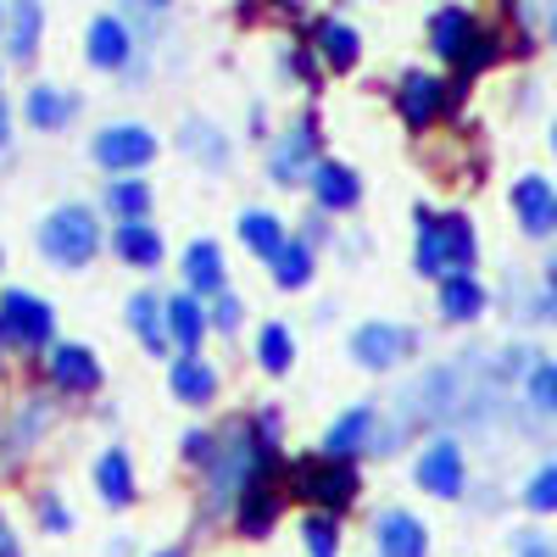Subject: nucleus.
<instances>
[{"label": "nucleus", "mask_w": 557, "mask_h": 557, "mask_svg": "<svg viewBox=\"0 0 557 557\" xmlns=\"http://www.w3.org/2000/svg\"><path fill=\"white\" fill-rule=\"evenodd\" d=\"M474 268V228L469 218H430L418 212V273L430 278H462Z\"/></svg>", "instance_id": "nucleus-1"}, {"label": "nucleus", "mask_w": 557, "mask_h": 557, "mask_svg": "<svg viewBox=\"0 0 557 557\" xmlns=\"http://www.w3.org/2000/svg\"><path fill=\"white\" fill-rule=\"evenodd\" d=\"M262 462H268V446H262V435L251 430V424H235V430H223V451L212 457V496H207V507L218 513V507L228 502V496H240L257 474H262Z\"/></svg>", "instance_id": "nucleus-2"}, {"label": "nucleus", "mask_w": 557, "mask_h": 557, "mask_svg": "<svg viewBox=\"0 0 557 557\" xmlns=\"http://www.w3.org/2000/svg\"><path fill=\"white\" fill-rule=\"evenodd\" d=\"M39 251L62 262V268H84L89 257L101 251V223L89 207H62L39 223Z\"/></svg>", "instance_id": "nucleus-3"}, {"label": "nucleus", "mask_w": 557, "mask_h": 557, "mask_svg": "<svg viewBox=\"0 0 557 557\" xmlns=\"http://www.w3.org/2000/svg\"><path fill=\"white\" fill-rule=\"evenodd\" d=\"M51 330H57V312L45 307L39 296L28 290H7L0 296V341L7 346H51Z\"/></svg>", "instance_id": "nucleus-4"}, {"label": "nucleus", "mask_w": 557, "mask_h": 557, "mask_svg": "<svg viewBox=\"0 0 557 557\" xmlns=\"http://www.w3.org/2000/svg\"><path fill=\"white\" fill-rule=\"evenodd\" d=\"M290 491L307 496V502H323L335 513V507H346L357 496V474L351 462H318V457H301L290 469Z\"/></svg>", "instance_id": "nucleus-5"}, {"label": "nucleus", "mask_w": 557, "mask_h": 557, "mask_svg": "<svg viewBox=\"0 0 557 557\" xmlns=\"http://www.w3.org/2000/svg\"><path fill=\"white\" fill-rule=\"evenodd\" d=\"M157 157V134L139 123H112L107 134H96V162L123 173V168H146Z\"/></svg>", "instance_id": "nucleus-6"}, {"label": "nucleus", "mask_w": 557, "mask_h": 557, "mask_svg": "<svg viewBox=\"0 0 557 557\" xmlns=\"http://www.w3.org/2000/svg\"><path fill=\"white\" fill-rule=\"evenodd\" d=\"M312 157H318V117L307 112V117L273 146V157H268L273 184H296L301 173H312Z\"/></svg>", "instance_id": "nucleus-7"}, {"label": "nucleus", "mask_w": 557, "mask_h": 557, "mask_svg": "<svg viewBox=\"0 0 557 557\" xmlns=\"http://www.w3.org/2000/svg\"><path fill=\"white\" fill-rule=\"evenodd\" d=\"M412 351V330H396V323H362L351 335V357L362 368H391Z\"/></svg>", "instance_id": "nucleus-8"}, {"label": "nucleus", "mask_w": 557, "mask_h": 557, "mask_svg": "<svg viewBox=\"0 0 557 557\" xmlns=\"http://www.w3.org/2000/svg\"><path fill=\"white\" fill-rule=\"evenodd\" d=\"M418 485L430 496H457L462 491V446L457 441H430L424 457H418Z\"/></svg>", "instance_id": "nucleus-9"}, {"label": "nucleus", "mask_w": 557, "mask_h": 557, "mask_svg": "<svg viewBox=\"0 0 557 557\" xmlns=\"http://www.w3.org/2000/svg\"><path fill=\"white\" fill-rule=\"evenodd\" d=\"M278 507H285V491H278L268 474H257L246 491H240V507H235V524H240V535H268V524L278 519Z\"/></svg>", "instance_id": "nucleus-10"}, {"label": "nucleus", "mask_w": 557, "mask_h": 557, "mask_svg": "<svg viewBox=\"0 0 557 557\" xmlns=\"http://www.w3.org/2000/svg\"><path fill=\"white\" fill-rule=\"evenodd\" d=\"M396 107H401V117H407L412 128H430V123H435V112L446 107V84H441V78H430V73H407V78H401Z\"/></svg>", "instance_id": "nucleus-11"}, {"label": "nucleus", "mask_w": 557, "mask_h": 557, "mask_svg": "<svg viewBox=\"0 0 557 557\" xmlns=\"http://www.w3.org/2000/svg\"><path fill=\"white\" fill-rule=\"evenodd\" d=\"M312 196H318V207H330V212H346V207H357V196H362V184H357V173L346 168V162H312Z\"/></svg>", "instance_id": "nucleus-12"}, {"label": "nucleus", "mask_w": 557, "mask_h": 557, "mask_svg": "<svg viewBox=\"0 0 557 557\" xmlns=\"http://www.w3.org/2000/svg\"><path fill=\"white\" fill-rule=\"evenodd\" d=\"M368 435H374V407H351L346 418H335V430L323 435V462H351Z\"/></svg>", "instance_id": "nucleus-13"}, {"label": "nucleus", "mask_w": 557, "mask_h": 557, "mask_svg": "<svg viewBox=\"0 0 557 557\" xmlns=\"http://www.w3.org/2000/svg\"><path fill=\"white\" fill-rule=\"evenodd\" d=\"M513 207H519V223L530 228V235H546V228L557 223V190L546 178H519L513 184Z\"/></svg>", "instance_id": "nucleus-14"}, {"label": "nucleus", "mask_w": 557, "mask_h": 557, "mask_svg": "<svg viewBox=\"0 0 557 557\" xmlns=\"http://www.w3.org/2000/svg\"><path fill=\"white\" fill-rule=\"evenodd\" d=\"M51 380L62 385V391H96L101 385V362L89 357L84 346H51Z\"/></svg>", "instance_id": "nucleus-15"}, {"label": "nucleus", "mask_w": 557, "mask_h": 557, "mask_svg": "<svg viewBox=\"0 0 557 557\" xmlns=\"http://www.w3.org/2000/svg\"><path fill=\"white\" fill-rule=\"evenodd\" d=\"M380 552H385V557H424V552H430L424 524H418L412 513H401V507L380 513Z\"/></svg>", "instance_id": "nucleus-16"}, {"label": "nucleus", "mask_w": 557, "mask_h": 557, "mask_svg": "<svg viewBox=\"0 0 557 557\" xmlns=\"http://www.w3.org/2000/svg\"><path fill=\"white\" fill-rule=\"evenodd\" d=\"M162 318H168V335L178 341V351H184V357H196V346H201V335H207V312H201V301H196V296H173V301L162 307Z\"/></svg>", "instance_id": "nucleus-17"}, {"label": "nucleus", "mask_w": 557, "mask_h": 557, "mask_svg": "<svg viewBox=\"0 0 557 557\" xmlns=\"http://www.w3.org/2000/svg\"><path fill=\"white\" fill-rule=\"evenodd\" d=\"M128 51H134V45H128V28L117 17H96V23H89V62H96V67H123Z\"/></svg>", "instance_id": "nucleus-18"}, {"label": "nucleus", "mask_w": 557, "mask_h": 557, "mask_svg": "<svg viewBox=\"0 0 557 557\" xmlns=\"http://www.w3.org/2000/svg\"><path fill=\"white\" fill-rule=\"evenodd\" d=\"M469 39H474V17L462 12V7L435 12V23H430V45H435L441 57H462V51H469Z\"/></svg>", "instance_id": "nucleus-19"}, {"label": "nucleus", "mask_w": 557, "mask_h": 557, "mask_svg": "<svg viewBox=\"0 0 557 557\" xmlns=\"http://www.w3.org/2000/svg\"><path fill=\"white\" fill-rule=\"evenodd\" d=\"M39 23H45V12L34 7V0H17V7L7 12V51H12V62H28V57H34Z\"/></svg>", "instance_id": "nucleus-20"}, {"label": "nucleus", "mask_w": 557, "mask_h": 557, "mask_svg": "<svg viewBox=\"0 0 557 557\" xmlns=\"http://www.w3.org/2000/svg\"><path fill=\"white\" fill-rule=\"evenodd\" d=\"M73 112H78V101L67 96V89H57V84L28 89V123H34V128H62Z\"/></svg>", "instance_id": "nucleus-21"}, {"label": "nucleus", "mask_w": 557, "mask_h": 557, "mask_svg": "<svg viewBox=\"0 0 557 557\" xmlns=\"http://www.w3.org/2000/svg\"><path fill=\"white\" fill-rule=\"evenodd\" d=\"M168 380H173V396H184L190 407L212 401V391H218V374H212V368H207L201 357H178Z\"/></svg>", "instance_id": "nucleus-22"}, {"label": "nucleus", "mask_w": 557, "mask_h": 557, "mask_svg": "<svg viewBox=\"0 0 557 557\" xmlns=\"http://www.w3.org/2000/svg\"><path fill=\"white\" fill-rule=\"evenodd\" d=\"M96 491L112 502V507H128L134 502V474H128V457L123 451H107L96 462Z\"/></svg>", "instance_id": "nucleus-23"}, {"label": "nucleus", "mask_w": 557, "mask_h": 557, "mask_svg": "<svg viewBox=\"0 0 557 557\" xmlns=\"http://www.w3.org/2000/svg\"><path fill=\"white\" fill-rule=\"evenodd\" d=\"M117 251H123V262H134V268H157V262H162V240H157L151 223H123V228H117Z\"/></svg>", "instance_id": "nucleus-24"}, {"label": "nucleus", "mask_w": 557, "mask_h": 557, "mask_svg": "<svg viewBox=\"0 0 557 557\" xmlns=\"http://www.w3.org/2000/svg\"><path fill=\"white\" fill-rule=\"evenodd\" d=\"M184 278H190L196 290H223V257H218L212 240H196L184 251Z\"/></svg>", "instance_id": "nucleus-25"}, {"label": "nucleus", "mask_w": 557, "mask_h": 557, "mask_svg": "<svg viewBox=\"0 0 557 557\" xmlns=\"http://www.w3.org/2000/svg\"><path fill=\"white\" fill-rule=\"evenodd\" d=\"M240 240L257 251V257H278V246H285V228H278V218H268V212H246L240 218Z\"/></svg>", "instance_id": "nucleus-26"}, {"label": "nucleus", "mask_w": 557, "mask_h": 557, "mask_svg": "<svg viewBox=\"0 0 557 557\" xmlns=\"http://www.w3.org/2000/svg\"><path fill=\"white\" fill-rule=\"evenodd\" d=\"M480 307H485V290L474 285L469 273H462V278H441V312L446 318H474Z\"/></svg>", "instance_id": "nucleus-27"}, {"label": "nucleus", "mask_w": 557, "mask_h": 557, "mask_svg": "<svg viewBox=\"0 0 557 557\" xmlns=\"http://www.w3.org/2000/svg\"><path fill=\"white\" fill-rule=\"evenodd\" d=\"M273 278L285 290H301L307 278H312V251L301 240H285V246H278V257H273Z\"/></svg>", "instance_id": "nucleus-28"}, {"label": "nucleus", "mask_w": 557, "mask_h": 557, "mask_svg": "<svg viewBox=\"0 0 557 557\" xmlns=\"http://www.w3.org/2000/svg\"><path fill=\"white\" fill-rule=\"evenodd\" d=\"M318 45H323V57H330V67H351L357 62V34L335 17H323L318 23Z\"/></svg>", "instance_id": "nucleus-29"}, {"label": "nucleus", "mask_w": 557, "mask_h": 557, "mask_svg": "<svg viewBox=\"0 0 557 557\" xmlns=\"http://www.w3.org/2000/svg\"><path fill=\"white\" fill-rule=\"evenodd\" d=\"M107 207H112L123 223H139V218H146V207H151V184H139V178L112 184V190H107Z\"/></svg>", "instance_id": "nucleus-30"}, {"label": "nucleus", "mask_w": 557, "mask_h": 557, "mask_svg": "<svg viewBox=\"0 0 557 557\" xmlns=\"http://www.w3.org/2000/svg\"><path fill=\"white\" fill-rule=\"evenodd\" d=\"M290 330H285V323H262V335H257V357H262V368H268V374H285V368H290Z\"/></svg>", "instance_id": "nucleus-31"}, {"label": "nucleus", "mask_w": 557, "mask_h": 557, "mask_svg": "<svg viewBox=\"0 0 557 557\" xmlns=\"http://www.w3.org/2000/svg\"><path fill=\"white\" fill-rule=\"evenodd\" d=\"M128 323H134V335L146 341L151 351L168 346V335H162V307H157L151 296H134V301H128Z\"/></svg>", "instance_id": "nucleus-32"}, {"label": "nucleus", "mask_w": 557, "mask_h": 557, "mask_svg": "<svg viewBox=\"0 0 557 557\" xmlns=\"http://www.w3.org/2000/svg\"><path fill=\"white\" fill-rule=\"evenodd\" d=\"M301 535H307V557H335V541H341L335 513H312Z\"/></svg>", "instance_id": "nucleus-33"}, {"label": "nucleus", "mask_w": 557, "mask_h": 557, "mask_svg": "<svg viewBox=\"0 0 557 557\" xmlns=\"http://www.w3.org/2000/svg\"><path fill=\"white\" fill-rule=\"evenodd\" d=\"M39 424H45V401H34V407L17 418V430H7V446H0V457H23L28 441L39 435Z\"/></svg>", "instance_id": "nucleus-34"}, {"label": "nucleus", "mask_w": 557, "mask_h": 557, "mask_svg": "<svg viewBox=\"0 0 557 557\" xmlns=\"http://www.w3.org/2000/svg\"><path fill=\"white\" fill-rule=\"evenodd\" d=\"M524 502L535 507V513H552V507H557V462H546V469H541V474L530 480Z\"/></svg>", "instance_id": "nucleus-35"}, {"label": "nucleus", "mask_w": 557, "mask_h": 557, "mask_svg": "<svg viewBox=\"0 0 557 557\" xmlns=\"http://www.w3.org/2000/svg\"><path fill=\"white\" fill-rule=\"evenodd\" d=\"M178 139H184V146H190V151H201L207 162H223V151H228L223 139H218V128H207V123H190V128H184Z\"/></svg>", "instance_id": "nucleus-36"}, {"label": "nucleus", "mask_w": 557, "mask_h": 557, "mask_svg": "<svg viewBox=\"0 0 557 557\" xmlns=\"http://www.w3.org/2000/svg\"><path fill=\"white\" fill-rule=\"evenodd\" d=\"M530 396L546 407V412H557V368L546 362V368H535V374H530Z\"/></svg>", "instance_id": "nucleus-37"}, {"label": "nucleus", "mask_w": 557, "mask_h": 557, "mask_svg": "<svg viewBox=\"0 0 557 557\" xmlns=\"http://www.w3.org/2000/svg\"><path fill=\"white\" fill-rule=\"evenodd\" d=\"M212 323H218V330H235V323H240V301H235V296H218Z\"/></svg>", "instance_id": "nucleus-38"}, {"label": "nucleus", "mask_w": 557, "mask_h": 557, "mask_svg": "<svg viewBox=\"0 0 557 557\" xmlns=\"http://www.w3.org/2000/svg\"><path fill=\"white\" fill-rule=\"evenodd\" d=\"M184 457H190V462H212V435H184Z\"/></svg>", "instance_id": "nucleus-39"}, {"label": "nucleus", "mask_w": 557, "mask_h": 557, "mask_svg": "<svg viewBox=\"0 0 557 557\" xmlns=\"http://www.w3.org/2000/svg\"><path fill=\"white\" fill-rule=\"evenodd\" d=\"M39 519L51 524V530H67V507H62L57 496H45V502H39Z\"/></svg>", "instance_id": "nucleus-40"}, {"label": "nucleus", "mask_w": 557, "mask_h": 557, "mask_svg": "<svg viewBox=\"0 0 557 557\" xmlns=\"http://www.w3.org/2000/svg\"><path fill=\"white\" fill-rule=\"evenodd\" d=\"M519 557H552V546L541 535H519Z\"/></svg>", "instance_id": "nucleus-41"}, {"label": "nucleus", "mask_w": 557, "mask_h": 557, "mask_svg": "<svg viewBox=\"0 0 557 557\" xmlns=\"http://www.w3.org/2000/svg\"><path fill=\"white\" fill-rule=\"evenodd\" d=\"M0 557H23V552H17V535H12L7 519H0Z\"/></svg>", "instance_id": "nucleus-42"}, {"label": "nucleus", "mask_w": 557, "mask_h": 557, "mask_svg": "<svg viewBox=\"0 0 557 557\" xmlns=\"http://www.w3.org/2000/svg\"><path fill=\"white\" fill-rule=\"evenodd\" d=\"M7 128H12V117H7V107H0V139H7Z\"/></svg>", "instance_id": "nucleus-43"}, {"label": "nucleus", "mask_w": 557, "mask_h": 557, "mask_svg": "<svg viewBox=\"0 0 557 557\" xmlns=\"http://www.w3.org/2000/svg\"><path fill=\"white\" fill-rule=\"evenodd\" d=\"M162 557H184V552H178V546H173V552H162Z\"/></svg>", "instance_id": "nucleus-44"}, {"label": "nucleus", "mask_w": 557, "mask_h": 557, "mask_svg": "<svg viewBox=\"0 0 557 557\" xmlns=\"http://www.w3.org/2000/svg\"><path fill=\"white\" fill-rule=\"evenodd\" d=\"M552 34H557V12H552Z\"/></svg>", "instance_id": "nucleus-45"}, {"label": "nucleus", "mask_w": 557, "mask_h": 557, "mask_svg": "<svg viewBox=\"0 0 557 557\" xmlns=\"http://www.w3.org/2000/svg\"><path fill=\"white\" fill-rule=\"evenodd\" d=\"M0 28H7V12H0Z\"/></svg>", "instance_id": "nucleus-46"}, {"label": "nucleus", "mask_w": 557, "mask_h": 557, "mask_svg": "<svg viewBox=\"0 0 557 557\" xmlns=\"http://www.w3.org/2000/svg\"><path fill=\"white\" fill-rule=\"evenodd\" d=\"M552 146H557V134H552Z\"/></svg>", "instance_id": "nucleus-47"}]
</instances>
